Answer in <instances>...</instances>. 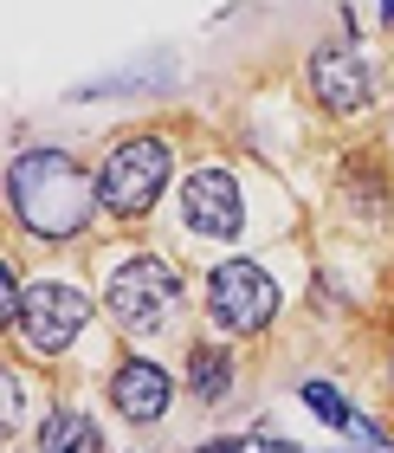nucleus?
I'll return each mask as SVG.
<instances>
[{"label":"nucleus","mask_w":394,"mask_h":453,"mask_svg":"<svg viewBox=\"0 0 394 453\" xmlns=\"http://www.w3.org/2000/svg\"><path fill=\"white\" fill-rule=\"evenodd\" d=\"M207 318L226 337H259L278 318V279L259 259H220L207 273Z\"/></svg>","instance_id":"nucleus-4"},{"label":"nucleus","mask_w":394,"mask_h":453,"mask_svg":"<svg viewBox=\"0 0 394 453\" xmlns=\"http://www.w3.org/2000/svg\"><path fill=\"white\" fill-rule=\"evenodd\" d=\"M382 19H388V27H394V0H382Z\"/></svg>","instance_id":"nucleus-14"},{"label":"nucleus","mask_w":394,"mask_h":453,"mask_svg":"<svg viewBox=\"0 0 394 453\" xmlns=\"http://www.w3.org/2000/svg\"><path fill=\"white\" fill-rule=\"evenodd\" d=\"M33 453H103V434L78 408H46L33 427Z\"/></svg>","instance_id":"nucleus-9"},{"label":"nucleus","mask_w":394,"mask_h":453,"mask_svg":"<svg viewBox=\"0 0 394 453\" xmlns=\"http://www.w3.org/2000/svg\"><path fill=\"white\" fill-rule=\"evenodd\" d=\"M7 208H13V226L27 240H46V246L85 240L91 220L103 214L97 169H85L65 150H27L7 169Z\"/></svg>","instance_id":"nucleus-1"},{"label":"nucleus","mask_w":394,"mask_h":453,"mask_svg":"<svg viewBox=\"0 0 394 453\" xmlns=\"http://www.w3.org/2000/svg\"><path fill=\"white\" fill-rule=\"evenodd\" d=\"M169 175H175V142L169 136H155V130L117 136L110 150H103V162H97V201H103V214L123 220V226L149 220L155 201L169 195Z\"/></svg>","instance_id":"nucleus-3"},{"label":"nucleus","mask_w":394,"mask_h":453,"mask_svg":"<svg viewBox=\"0 0 394 453\" xmlns=\"http://www.w3.org/2000/svg\"><path fill=\"white\" fill-rule=\"evenodd\" d=\"M13 453H27V447H13Z\"/></svg>","instance_id":"nucleus-16"},{"label":"nucleus","mask_w":394,"mask_h":453,"mask_svg":"<svg viewBox=\"0 0 394 453\" xmlns=\"http://www.w3.org/2000/svg\"><path fill=\"white\" fill-rule=\"evenodd\" d=\"M7 331L33 349V357L58 363L65 349L91 331V298L78 292V285L65 279H46V285H27V298H19V318L7 324Z\"/></svg>","instance_id":"nucleus-5"},{"label":"nucleus","mask_w":394,"mask_h":453,"mask_svg":"<svg viewBox=\"0 0 394 453\" xmlns=\"http://www.w3.org/2000/svg\"><path fill=\"white\" fill-rule=\"evenodd\" d=\"M201 453H298V447L278 441V434H239V441H214V447H201Z\"/></svg>","instance_id":"nucleus-12"},{"label":"nucleus","mask_w":394,"mask_h":453,"mask_svg":"<svg viewBox=\"0 0 394 453\" xmlns=\"http://www.w3.org/2000/svg\"><path fill=\"white\" fill-rule=\"evenodd\" d=\"M103 311H110L117 337L130 343H155L169 337L181 311H188V285H181V265L169 253H123L103 279Z\"/></svg>","instance_id":"nucleus-2"},{"label":"nucleus","mask_w":394,"mask_h":453,"mask_svg":"<svg viewBox=\"0 0 394 453\" xmlns=\"http://www.w3.org/2000/svg\"><path fill=\"white\" fill-rule=\"evenodd\" d=\"M181 388L194 402H226L233 395V357L220 343H194L188 349V369H181Z\"/></svg>","instance_id":"nucleus-10"},{"label":"nucleus","mask_w":394,"mask_h":453,"mask_svg":"<svg viewBox=\"0 0 394 453\" xmlns=\"http://www.w3.org/2000/svg\"><path fill=\"white\" fill-rule=\"evenodd\" d=\"M0 408H7V427H19V421H27V388H19V376H13V369H0Z\"/></svg>","instance_id":"nucleus-13"},{"label":"nucleus","mask_w":394,"mask_h":453,"mask_svg":"<svg viewBox=\"0 0 394 453\" xmlns=\"http://www.w3.org/2000/svg\"><path fill=\"white\" fill-rule=\"evenodd\" d=\"M304 85H310V97H317L323 117H362L368 104H375V58H368L362 46L330 39V46L310 52Z\"/></svg>","instance_id":"nucleus-6"},{"label":"nucleus","mask_w":394,"mask_h":453,"mask_svg":"<svg viewBox=\"0 0 394 453\" xmlns=\"http://www.w3.org/2000/svg\"><path fill=\"white\" fill-rule=\"evenodd\" d=\"M103 395H110L117 421H130V427H155L162 415H169V402H175V369H169V363H155V357H142V349H123Z\"/></svg>","instance_id":"nucleus-8"},{"label":"nucleus","mask_w":394,"mask_h":453,"mask_svg":"<svg viewBox=\"0 0 394 453\" xmlns=\"http://www.w3.org/2000/svg\"><path fill=\"white\" fill-rule=\"evenodd\" d=\"M298 395H304V408H310V415H323L330 427H343V434H362L368 447H375V427H368V421H362L356 408H349V402L337 395V388H330V382H304Z\"/></svg>","instance_id":"nucleus-11"},{"label":"nucleus","mask_w":394,"mask_h":453,"mask_svg":"<svg viewBox=\"0 0 394 453\" xmlns=\"http://www.w3.org/2000/svg\"><path fill=\"white\" fill-rule=\"evenodd\" d=\"M368 453H388V447H368Z\"/></svg>","instance_id":"nucleus-15"},{"label":"nucleus","mask_w":394,"mask_h":453,"mask_svg":"<svg viewBox=\"0 0 394 453\" xmlns=\"http://www.w3.org/2000/svg\"><path fill=\"white\" fill-rule=\"evenodd\" d=\"M175 214L194 240H233L246 226V201H239L233 169H220V162L188 169V181H181V195H175Z\"/></svg>","instance_id":"nucleus-7"}]
</instances>
